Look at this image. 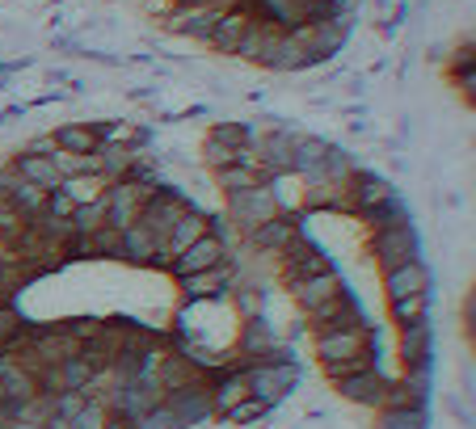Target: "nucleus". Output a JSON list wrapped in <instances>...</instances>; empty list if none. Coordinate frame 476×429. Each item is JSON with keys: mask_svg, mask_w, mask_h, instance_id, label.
Instances as JSON below:
<instances>
[{"mask_svg": "<svg viewBox=\"0 0 476 429\" xmlns=\"http://www.w3.org/2000/svg\"><path fill=\"white\" fill-rule=\"evenodd\" d=\"M434 286V270L421 257H413V261L397 265V270H388L384 274V299L392 303V299H409V295H426Z\"/></svg>", "mask_w": 476, "mask_h": 429, "instance_id": "a211bd4d", "label": "nucleus"}, {"mask_svg": "<svg viewBox=\"0 0 476 429\" xmlns=\"http://www.w3.org/2000/svg\"><path fill=\"white\" fill-rule=\"evenodd\" d=\"M392 199H397V181H388V177L371 173L363 165L346 181V215H371V210H379Z\"/></svg>", "mask_w": 476, "mask_h": 429, "instance_id": "1a4fd4ad", "label": "nucleus"}, {"mask_svg": "<svg viewBox=\"0 0 476 429\" xmlns=\"http://www.w3.org/2000/svg\"><path fill=\"white\" fill-rule=\"evenodd\" d=\"M106 417H110V404L98 400V396H89L72 417H67V425L72 429H106Z\"/></svg>", "mask_w": 476, "mask_h": 429, "instance_id": "7c9ffc66", "label": "nucleus"}, {"mask_svg": "<svg viewBox=\"0 0 476 429\" xmlns=\"http://www.w3.org/2000/svg\"><path fill=\"white\" fill-rule=\"evenodd\" d=\"M165 404L173 408V417L181 421V429H202V425H211V421H215V404H211L207 374L190 379V383L178 387V392H169Z\"/></svg>", "mask_w": 476, "mask_h": 429, "instance_id": "9b49d317", "label": "nucleus"}, {"mask_svg": "<svg viewBox=\"0 0 476 429\" xmlns=\"http://www.w3.org/2000/svg\"><path fill=\"white\" fill-rule=\"evenodd\" d=\"M312 350H316V363H346V358H358V353H379V337L371 324H355V329H337V332H321L312 337Z\"/></svg>", "mask_w": 476, "mask_h": 429, "instance_id": "39448f33", "label": "nucleus"}, {"mask_svg": "<svg viewBox=\"0 0 476 429\" xmlns=\"http://www.w3.org/2000/svg\"><path fill=\"white\" fill-rule=\"evenodd\" d=\"M329 270H333L329 253H325L321 244L304 240V236L291 244L287 253L278 257V274H283V282H287V286L304 282V278H316V274H329Z\"/></svg>", "mask_w": 476, "mask_h": 429, "instance_id": "4468645a", "label": "nucleus"}, {"mask_svg": "<svg viewBox=\"0 0 476 429\" xmlns=\"http://www.w3.org/2000/svg\"><path fill=\"white\" fill-rule=\"evenodd\" d=\"M367 223H371V231H379V228H397V223H409L413 215H409V202L400 199H392V202H384V207L379 210H371V215H363Z\"/></svg>", "mask_w": 476, "mask_h": 429, "instance_id": "2f4dec72", "label": "nucleus"}, {"mask_svg": "<svg viewBox=\"0 0 476 429\" xmlns=\"http://www.w3.org/2000/svg\"><path fill=\"white\" fill-rule=\"evenodd\" d=\"M0 265H22V257H17V249H13L5 236H0Z\"/></svg>", "mask_w": 476, "mask_h": 429, "instance_id": "4c0bfd02", "label": "nucleus"}, {"mask_svg": "<svg viewBox=\"0 0 476 429\" xmlns=\"http://www.w3.org/2000/svg\"><path fill=\"white\" fill-rule=\"evenodd\" d=\"M388 320H392L397 329L430 320V291H426V295H409V299H392V303H388Z\"/></svg>", "mask_w": 476, "mask_h": 429, "instance_id": "a878e982", "label": "nucleus"}, {"mask_svg": "<svg viewBox=\"0 0 476 429\" xmlns=\"http://www.w3.org/2000/svg\"><path fill=\"white\" fill-rule=\"evenodd\" d=\"M148 194H152V186H140V181H110V186L101 189V202H106V228L110 231H122L131 228L135 220H140V210H144Z\"/></svg>", "mask_w": 476, "mask_h": 429, "instance_id": "0eeeda50", "label": "nucleus"}, {"mask_svg": "<svg viewBox=\"0 0 476 429\" xmlns=\"http://www.w3.org/2000/svg\"><path fill=\"white\" fill-rule=\"evenodd\" d=\"M131 425H135V429H181V421L173 417V408H169L165 400H160L156 408H148L144 417H135Z\"/></svg>", "mask_w": 476, "mask_h": 429, "instance_id": "72a5a7b5", "label": "nucleus"}, {"mask_svg": "<svg viewBox=\"0 0 476 429\" xmlns=\"http://www.w3.org/2000/svg\"><path fill=\"white\" fill-rule=\"evenodd\" d=\"M26 316L13 303H0V353H17V345H22L26 337Z\"/></svg>", "mask_w": 476, "mask_h": 429, "instance_id": "cd10ccee", "label": "nucleus"}, {"mask_svg": "<svg viewBox=\"0 0 476 429\" xmlns=\"http://www.w3.org/2000/svg\"><path fill=\"white\" fill-rule=\"evenodd\" d=\"M236 261L228 257L223 265H215V270H202V274H190V278H178L181 286V299L186 303H220V299L233 295V286H236Z\"/></svg>", "mask_w": 476, "mask_h": 429, "instance_id": "ddd939ff", "label": "nucleus"}, {"mask_svg": "<svg viewBox=\"0 0 476 429\" xmlns=\"http://www.w3.org/2000/svg\"><path fill=\"white\" fill-rule=\"evenodd\" d=\"M114 257L127 261V265H140V270H160V265H165V240H160L148 223L135 220L131 228L119 231V249H114Z\"/></svg>", "mask_w": 476, "mask_h": 429, "instance_id": "9d476101", "label": "nucleus"}, {"mask_svg": "<svg viewBox=\"0 0 476 429\" xmlns=\"http://www.w3.org/2000/svg\"><path fill=\"white\" fill-rule=\"evenodd\" d=\"M59 189H64V194L77 202V207H85V202L101 199L106 181H98V177H89V173H80V177H64V181H59Z\"/></svg>", "mask_w": 476, "mask_h": 429, "instance_id": "c756f323", "label": "nucleus"}, {"mask_svg": "<svg viewBox=\"0 0 476 429\" xmlns=\"http://www.w3.org/2000/svg\"><path fill=\"white\" fill-rule=\"evenodd\" d=\"M278 342H283V332L274 329V320H270L266 312L241 320V337H236V345H233V363H262Z\"/></svg>", "mask_w": 476, "mask_h": 429, "instance_id": "2eb2a0df", "label": "nucleus"}, {"mask_svg": "<svg viewBox=\"0 0 476 429\" xmlns=\"http://www.w3.org/2000/svg\"><path fill=\"white\" fill-rule=\"evenodd\" d=\"M47 429H72V425H67V417H51L47 421Z\"/></svg>", "mask_w": 476, "mask_h": 429, "instance_id": "a19ab883", "label": "nucleus"}, {"mask_svg": "<svg viewBox=\"0 0 476 429\" xmlns=\"http://www.w3.org/2000/svg\"><path fill=\"white\" fill-rule=\"evenodd\" d=\"M241 371L249 396H257L270 408H278L299 392V363H241Z\"/></svg>", "mask_w": 476, "mask_h": 429, "instance_id": "f257e3e1", "label": "nucleus"}, {"mask_svg": "<svg viewBox=\"0 0 476 429\" xmlns=\"http://www.w3.org/2000/svg\"><path fill=\"white\" fill-rule=\"evenodd\" d=\"M443 404H447V413H451L455 425H460V429H472V400L460 396V392H447Z\"/></svg>", "mask_w": 476, "mask_h": 429, "instance_id": "f704fd0d", "label": "nucleus"}, {"mask_svg": "<svg viewBox=\"0 0 476 429\" xmlns=\"http://www.w3.org/2000/svg\"><path fill=\"white\" fill-rule=\"evenodd\" d=\"M367 253H371V261L379 265V274H388V270H397V265L421 257V231H418V223L409 220V223H397V228L371 231Z\"/></svg>", "mask_w": 476, "mask_h": 429, "instance_id": "7ed1b4c3", "label": "nucleus"}, {"mask_svg": "<svg viewBox=\"0 0 476 429\" xmlns=\"http://www.w3.org/2000/svg\"><path fill=\"white\" fill-rule=\"evenodd\" d=\"M329 387L346 400V404L379 413V408H384V396H388V374L379 371V366H371V371H358V374H350V379H342V383H329Z\"/></svg>", "mask_w": 476, "mask_h": 429, "instance_id": "dca6fc26", "label": "nucleus"}, {"mask_svg": "<svg viewBox=\"0 0 476 429\" xmlns=\"http://www.w3.org/2000/svg\"><path fill=\"white\" fill-rule=\"evenodd\" d=\"M329 152V139L321 135H299L291 139V173L304 177V186H321V165Z\"/></svg>", "mask_w": 476, "mask_h": 429, "instance_id": "aec40b11", "label": "nucleus"}, {"mask_svg": "<svg viewBox=\"0 0 476 429\" xmlns=\"http://www.w3.org/2000/svg\"><path fill=\"white\" fill-rule=\"evenodd\" d=\"M355 324H367V308L363 299L346 286L342 295H333L325 308H316L312 316H304V329L312 337H321V332H337V329H355Z\"/></svg>", "mask_w": 476, "mask_h": 429, "instance_id": "423d86ee", "label": "nucleus"}, {"mask_svg": "<svg viewBox=\"0 0 476 429\" xmlns=\"http://www.w3.org/2000/svg\"><path fill=\"white\" fill-rule=\"evenodd\" d=\"M254 26H257L254 9H249L244 0H236V5H228V9H223V17H220L215 26H211V34L202 38V43H207L211 51H215V56H236Z\"/></svg>", "mask_w": 476, "mask_h": 429, "instance_id": "f8f14e48", "label": "nucleus"}, {"mask_svg": "<svg viewBox=\"0 0 476 429\" xmlns=\"http://www.w3.org/2000/svg\"><path fill=\"white\" fill-rule=\"evenodd\" d=\"M376 429H430V413L426 408H379Z\"/></svg>", "mask_w": 476, "mask_h": 429, "instance_id": "bb28decb", "label": "nucleus"}, {"mask_svg": "<svg viewBox=\"0 0 476 429\" xmlns=\"http://www.w3.org/2000/svg\"><path fill=\"white\" fill-rule=\"evenodd\" d=\"M397 350L405 366H430L434 363V324L421 320V324H405L397 329Z\"/></svg>", "mask_w": 476, "mask_h": 429, "instance_id": "412c9836", "label": "nucleus"}, {"mask_svg": "<svg viewBox=\"0 0 476 429\" xmlns=\"http://www.w3.org/2000/svg\"><path fill=\"white\" fill-rule=\"evenodd\" d=\"M304 236V223H299V215H291V210H278V215H270V220H262L257 228L244 231L241 249L249 257H283L291 249V244Z\"/></svg>", "mask_w": 476, "mask_h": 429, "instance_id": "f03ea898", "label": "nucleus"}, {"mask_svg": "<svg viewBox=\"0 0 476 429\" xmlns=\"http://www.w3.org/2000/svg\"><path fill=\"white\" fill-rule=\"evenodd\" d=\"M169 5H236V0H169Z\"/></svg>", "mask_w": 476, "mask_h": 429, "instance_id": "ea45409f", "label": "nucleus"}, {"mask_svg": "<svg viewBox=\"0 0 476 429\" xmlns=\"http://www.w3.org/2000/svg\"><path fill=\"white\" fill-rule=\"evenodd\" d=\"M291 291V303H295V312L299 316H312L316 308H325L333 295H342L346 291V282H342V274L337 270H329V274H316V278H304V282H295V286H287Z\"/></svg>", "mask_w": 476, "mask_h": 429, "instance_id": "6ab92c4d", "label": "nucleus"}, {"mask_svg": "<svg viewBox=\"0 0 476 429\" xmlns=\"http://www.w3.org/2000/svg\"><path fill=\"white\" fill-rule=\"evenodd\" d=\"M85 400H89L85 392H56V396H51V404H56V417H72V413H77Z\"/></svg>", "mask_w": 476, "mask_h": 429, "instance_id": "c9c22d12", "label": "nucleus"}, {"mask_svg": "<svg viewBox=\"0 0 476 429\" xmlns=\"http://www.w3.org/2000/svg\"><path fill=\"white\" fill-rule=\"evenodd\" d=\"M22 152H38V156H51V152H56V139H51V131H47V135H30V143H26Z\"/></svg>", "mask_w": 476, "mask_h": 429, "instance_id": "e433bc0d", "label": "nucleus"}, {"mask_svg": "<svg viewBox=\"0 0 476 429\" xmlns=\"http://www.w3.org/2000/svg\"><path fill=\"white\" fill-rule=\"evenodd\" d=\"M13 169H17V177H26V181H34V186H43V189H59V169L51 156H38V152H17L9 160Z\"/></svg>", "mask_w": 476, "mask_h": 429, "instance_id": "b1692460", "label": "nucleus"}, {"mask_svg": "<svg viewBox=\"0 0 476 429\" xmlns=\"http://www.w3.org/2000/svg\"><path fill=\"white\" fill-rule=\"evenodd\" d=\"M211 143H220V148H228V152H254L257 143V127L254 122H215L207 131Z\"/></svg>", "mask_w": 476, "mask_h": 429, "instance_id": "393cba45", "label": "nucleus"}, {"mask_svg": "<svg viewBox=\"0 0 476 429\" xmlns=\"http://www.w3.org/2000/svg\"><path fill=\"white\" fill-rule=\"evenodd\" d=\"M207 231H211V210H202L199 202H194V207L165 231V261L169 257H178L181 249H190V244L199 240V236H207ZM160 270H165V265H160Z\"/></svg>", "mask_w": 476, "mask_h": 429, "instance_id": "4be33fe9", "label": "nucleus"}, {"mask_svg": "<svg viewBox=\"0 0 476 429\" xmlns=\"http://www.w3.org/2000/svg\"><path fill=\"white\" fill-rule=\"evenodd\" d=\"M270 413H274L270 404H262L257 396H244L241 404H233L220 421H223V425H233V429H249V425H257V421H266Z\"/></svg>", "mask_w": 476, "mask_h": 429, "instance_id": "c85d7f7f", "label": "nucleus"}, {"mask_svg": "<svg viewBox=\"0 0 476 429\" xmlns=\"http://www.w3.org/2000/svg\"><path fill=\"white\" fill-rule=\"evenodd\" d=\"M278 210H283V202H278L274 181H262V186L241 189V194H223V215H228V223H233L241 236L249 228H257L262 220L278 215Z\"/></svg>", "mask_w": 476, "mask_h": 429, "instance_id": "20e7f679", "label": "nucleus"}, {"mask_svg": "<svg viewBox=\"0 0 476 429\" xmlns=\"http://www.w3.org/2000/svg\"><path fill=\"white\" fill-rule=\"evenodd\" d=\"M223 9H228V5H173V9L165 13V30L169 34H181V38H207L211 34V26L220 22L223 17Z\"/></svg>", "mask_w": 476, "mask_h": 429, "instance_id": "f3484780", "label": "nucleus"}, {"mask_svg": "<svg viewBox=\"0 0 476 429\" xmlns=\"http://www.w3.org/2000/svg\"><path fill=\"white\" fill-rule=\"evenodd\" d=\"M51 139H56L59 152H77V156H89L101 148V131L98 122H59L56 131H51Z\"/></svg>", "mask_w": 476, "mask_h": 429, "instance_id": "5701e85b", "label": "nucleus"}, {"mask_svg": "<svg viewBox=\"0 0 476 429\" xmlns=\"http://www.w3.org/2000/svg\"><path fill=\"white\" fill-rule=\"evenodd\" d=\"M106 429H135V425H131V417H122V413H114V408H110V417H106Z\"/></svg>", "mask_w": 476, "mask_h": 429, "instance_id": "58836bf2", "label": "nucleus"}, {"mask_svg": "<svg viewBox=\"0 0 476 429\" xmlns=\"http://www.w3.org/2000/svg\"><path fill=\"white\" fill-rule=\"evenodd\" d=\"M376 363V353H358V358H346V363H325L321 374H325V383H342V379H350V374L358 371H371Z\"/></svg>", "mask_w": 476, "mask_h": 429, "instance_id": "473e14b6", "label": "nucleus"}, {"mask_svg": "<svg viewBox=\"0 0 476 429\" xmlns=\"http://www.w3.org/2000/svg\"><path fill=\"white\" fill-rule=\"evenodd\" d=\"M233 257V249L215 236V231H207V236H199V240L190 244V249H181L178 257H169L165 261V274L178 282V278H190V274H202V270H215V265H223Z\"/></svg>", "mask_w": 476, "mask_h": 429, "instance_id": "6e6552de", "label": "nucleus"}]
</instances>
